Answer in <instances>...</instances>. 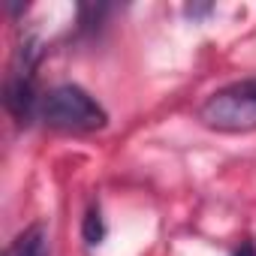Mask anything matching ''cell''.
<instances>
[{"label":"cell","mask_w":256,"mask_h":256,"mask_svg":"<svg viewBox=\"0 0 256 256\" xmlns=\"http://www.w3.org/2000/svg\"><path fill=\"white\" fill-rule=\"evenodd\" d=\"M4 256H48V232H46V226H30V229H24L6 250H4Z\"/></svg>","instance_id":"4"},{"label":"cell","mask_w":256,"mask_h":256,"mask_svg":"<svg viewBox=\"0 0 256 256\" xmlns=\"http://www.w3.org/2000/svg\"><path fill=\"white\" fill-rule=\"evenodd\" d=\"M199 120L217 133L256 130V78L235 82L211 94L199 108Z\"/></svg>","instance_id":"2"},{"label":"cell","mask_w":256,"mask_h":256,"mask_svg":"<svg viewBox=\"0 0 256 256\" xmlns=\"http://www.w3.org/2000/svg\"><path fill=\"white\" fill-rule=\"evenodd\" d=\"M235 256H256V247H253V241H244V244L235 250Z\"/></svg>","instance_id":"6"},{"label":"cell","mask_w":256,"mask_h":256,"mask_svg":"<svg viewBox=\"0 0 256 256\" xmlns=\"http://www.w3.org/2000/svg\"><path fill=\"white\" fill-rule=\"evenodd\" d=\"M4 102H6V112L18 120V124H30V118L40 112V96H36V88H34V78L28 72H18L6 82V90H4Z\"/></svg>","instance_id":"3"},{"label":"cell","mask_w":256,"mask_h":256,"mask_svg":"<svg viewBox=\"0 0 256 256\" xmlns=\"http://www.w3.org/2000/svg\"><path fill=\"white\" fill-rule=\"evenodd\" d=\"M40 118L52 130H64V133H94L108 124L106 108L78 84L52 88L40 102Z\"/></svg>","instance_id":"1"},{"label":"cell","mask_w":256,"mask_h":256,"mask_svg":"<svg viewBox=\"0 0 256 256\" xmlns=\"http://www.w3.org/2000/svg\"><path fill=\"white\" fill-rule=\"evenodd\" d=\"M82 238H84V244H88V247H96V244L106 238V223H102L100 208H88L84 223H82Z\"/></svg>","instance_id":"5"}]
</instances>
